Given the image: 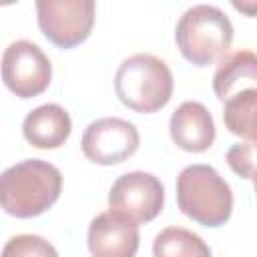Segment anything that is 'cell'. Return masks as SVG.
<instances>
[{"mask_svg": "<svg viewBox=\"0 0 257 257\" xmlns=\"http://www.w3.org/2000/svg\"><path fill=\"white\" fill-rule=\"evenodd\" d=\"M231 6L235 10L247 14V16H257V0H241V2L239 0H233Z\"/></svg>", "mask_w": 257, "mask_h": 257, "instance_id": "obj_17", "label": "cell"}, {"mask_svg": "<svg viewBox=\"0 0 257 257\" xmlns=\"http://www.w3.org/2000/svg\"><path fill=\"white\" fill-rule=\"evenodd\" d=\"M36 18L42 34L58 48H72L90 36L94 26L92 0H38Z\"/></svg>", "mask_w": 257, "mask_h": 257, "instance_id": "obj_5", "label": "cell"}, {"mask_svg": "<svg viewBox=\"0 0 257 257\" xmlns=\"http://www.w3.org/2000/svg\"><path fill=\"white\" fill-rule=\"evenodd\" d=\"M257 88V54L251 50L227 52L213 74V90L221 102L237 96L243 90Z\"/></svg>", "mask_w": 257, "mask_h": 257, "instance_id": "obj_12", "label": "cell"}, {"mask_svg": "<svg viewBox=\"0 0 257 257\" xmlns=\"http://www.w3.org/2000/svg\"><path fill=\"white\" fill-rule=\"evenodd\" d=\"M177 203L183 215L203 227H221L233 213V193L211 165H189L177 177Z\"/></svg>", "mask_w": 257, "mask_h": 257, "instance_id": "obj_3", "label": "cell"}, {"mask_svg": "<svg viewBox=\"0 0 257 257\" xmlns=\"http://www.w3.org/2000/svg\"><path fill=\"white\" fill-rule=\"evenodd\" d=\"M62 173L48 161L24 159L0 177L2 209L18 219L38 217L60 197Z\"/></svg>", "mask_w": 257, "mask_h": 257, "instance_id": "obj_1", "label": "cell"}, {"mask_svg": "<svg viewBox=\"0 0 257 257\" xmlns=\"http://www.w3.org/2000/svg\"><path fill=\"white\" fill-rule=\"evenodd\" d=\"M175 40L177 48L191 64L209 66L229 52L233 42V24L221 8L195 4L179 18Z\"/></svg>", "mask_w": 257, "mask_h": 257, "instance_id": "obj_4", "label": "cell"}, {"mask_svg": "<svg viewBox=\"0 0 257 257\" xmlns=\"http://www.w3.org/2000/svg\"><path fill=\"white\" fill-rule=\"evenodd\" d=\"M163 183L159 177L145 171L120 175L108 191V211L137 225L153 221L163 211Z\"/></svg>", "mask_w": 257, "mask_h": 257, "instance_id": "obj_6", "label": "cell"}, {"mask_svg": "<svg viewBox=\"0 0 257 257\" xmlns=\"http://www.w3.org/2000/svg\"><path fill=\"white\" fill-rule=\"evenodd\" d=\"M153 257H211V249L197 233L167 227L153 241Z\"/></svg>", "mask_w": 257, "mask_h": 257, "instance_id": "obj_14", "label": "cell"}, {"mask_svg": "<svg viewBox=\"0 0 257 257\" xmlns=\"http://www.w3.org/2000/svg\"><path fill=\"white\" fill-rule=\"evenodd\" d=\"M2 257H58L52 243L38 235H14L6 241Z\"/></svg>", "mask_w": 257, "mask_h": 257, "instance_id": "obj_15", "label": "cell"}, {"mask_svg": "<svg viewBox=\"0 0 257 257\" xmlns=\"http://www.w3.org/2000/svg\"><path fill=\"white\" fill-rule=\"evenodd\" d=\"M173 143L187 153H205L215 141V122L209 108L197 100H185L169 120Z\"/></svg>", "mask_w": 257, "mask_h": 257, "instance_id": "obj_10", "label": "cell"}, {"mask_svg": "<svg viewBox=\"0 0 257 257\" xmlns=\"http://www.w3.org/2000/svg\"><path fill=\"white\" fill-rule=\"evenodd\" d=\"M2 80L20 98L42 94L52 80V64L42 48L30 40H16L4 48Z\"/></svg>", "mask_w": 257, "mask_h": 257, "instance_id": "obj_7", "label": "cell"}, {"mask_svg": "<svg viewBox=\"0 0 257 257\" xmlns=\"http://www.w3.org/2000/svg\"><path fill=\"white\" fill-rule=\"evenodd\" d=\"M223 122L231 135L257 143V88L243 90L229 98L223 108Z\"/></svg>", "mask_w": 257, "mask_h": 257, "instance_id": "obj_13", "label": "cell"}, {"mask_svg": "<svg viewBox=\"0 0 257 257\" xmlns=\"http://www.w3.org/2000/svg\"><path fill=\"white\" fill-rule=\"evenodd\" d=\"M92 257H135L139 251V225L112 211L98 213L86 235Z\"/></svg>", "mask_w": 257, "mask_h": 257, "instance_id": "obj_9", "label": "cell"}, {"mask_svg": "<svg viewBox=\"0 0 257 257\" xmlns=\"http://www.w3.org/2000/svg\"><path fill=\"white\" fill-rule=\"evenodd\" d=\"M227 165L231 167L233 173H237L243 179H255L257 175V143H235L227 155H225Z\"/></svg>", "mask_w": 257, "mask_h": 257, "instance_id": "obj_16", "label": "cell"}, {"mask_svg": "<svg viewBox=\"0 0 257 257\" xmlns=\"http://www.w3.org/2000/svg\"><path fill=\"white\" fill-rule=\"evenodd\" d=\"M141 137L133 122L118 116H104L92 120L82 133V153L96 165H118L133 157L139 149Z\"/></svg>", "mask_w": 257, "mask_h": 257, "instance_id": "obj_8", "label": "cell"}, {"mask_svg": "<svg viewBox=\"0 0 257 257\" xmlns=\"http://www.w3.org/2000/svg\"><path fill=\"white\" fill-rule=\"evenodd\" d=\"M72 131L70 114L56 102L40 104L24 116L22 133L24 139L36 149H58L62 147Z\"/></svg>", "mask_w": 257, "mask_h": 257, "instance_id": "obj_11", "label": "cell"}, {"mask_svg": "<svg viewBox=\"0 0 257 257\" xmlns=\"http://www.w3.org/2000/svg\"><path fill=\"white\" fill-rule=\"evenodd\" d=\"M173 86L175 80L169 64L147 52L124 58L114 74V92L118 100L141 114H151L167 106Z\"/></svg>", "mask_w": 257, "mask_h": 257, "instance_id": "obj_2", "label": "cell"}, {"mask_svg": "<svg viewBox=\"0 0 257 257\" xmlns=\"http://www.w3.org/2000/svg\"><path fill=\"white\" fill-rule=\"evenodd\" d=\"M253 187H255V195H257V175H255V179H253Z\"/></svg>", "mask_w": 257, "mask_h": 257, "instance_id": "obj_18", "label": "cell"}]
</instances>
